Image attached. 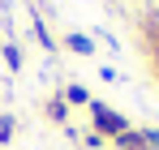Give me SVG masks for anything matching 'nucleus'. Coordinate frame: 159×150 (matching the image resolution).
<instances>
[{
	"mask_svg": "<svg viewBox=\"0 0 159 150\" xmlns=\"http://www.w3.org/2000/svg\"><path fill=\"white\" fill-rule=\"evenodd\" d=\"M90 125H95V133H99L103 142H112V137H120L125 129H133L116 107H107V103H99V99H90Z\"/></svg>",
	"mask_w": 159,
	"mask_h": 150,
	"instance_id": "nucleus-1",
	"label": "nucleus"
},
{
	"mask_svg": "<svg viewBox=\"0 0 159 150\" xmlns=\"http://www.w3.org/2000/svg\"><path fill=\"white\" fill-rule=\"evenodd\" d=\"M60 99L69 103V107H90V90H86V86H78V82H69V86L60 90Z\"/></svg>",
	"mask_w": 159,
	"mask_h": 150,
	"instance_id": "nucleus-4",
	"label": "nucleus"
},
{
	"mask_svg": "<svg viewBox=\"0 0 159 150\" xmlns=\"http://www.w3.org/2000/svg\"><path fill=\"white\" fill-rule=\"evenodd\" d=\"M48 116H52L56 125H69V103L60 99V95H56V99H48Z\"/></svg>",
	"mask_w": 159,
	"mask_h": 150,
	"instance_id": "nucleus-5",
	"label": "nucleus"
},
{
	"mask_svg": "<svg viewBox=\"0 0 159 150\" xmlns=\"http://www.w3.org/2000/svg\"><path fill=\"white\" fill-rule=\"evenodd\" d=\"M13 142V116H0V146Z\"/></svg>",
	"mask_w": 159,
	"mask_h": 150,
	"instance_id": "nucleus-8",
	"label": "nucleus"
},
{
	"mask_svg": "<svg viewBox=\"0 0 159 150\" xmlns=\"http://www.w3.org/2000/svg\"><path fill=\"white\" fill-rule=\"evenodd\" d=\"M116 150H146V129H125L120 137H112Z\"/></svg>",
	"mask_w": 159,
	"mask_h": 150,
	"instance_id": "nucleus-2",
	"label": "nucleus"
},
{
	"mask_svg": "<svg viewBox=\"0 0 159 150\" xmlns=\"http://www.w3.org/2000/svg\"><path fill=\"white\" fill-rule=\"evenodd\" d=\"M0 56H4V64H9L13 73L22 69V47H17V43H0Z\"/></svg>",
	"mask_w": 159,
	"mask_h": 150,
	"instance_id": "nucleus-6",
	"label": "nucleus"
},
{
	"mask_svg": "<svg viewBox=\"0 0 159 150\" xmlns=\"http://www.w3.org/2000/svg\"><path fill=\"white\" fill-rule=\"evenodd\" d=\"M30 26H34V39H39V43H43V47H48V51H56V43H52V34H48V26L39 22V13H30Z\"/></svg>",
	"mask_w": 159,
	"mask_h": 150,
	"instance_id": "nucleus-7",
	"label": "nucleus"
},
{
	"mask_svg": "<svg viewBox=\"0 0 159 150\" xmlns=\"http://www.w3.org/2000/svg\"><path fill=\"white\" fill-rule=\"evenodd\" d=\"M155 77H159V51H155Z\"/></svg>",
	"mask_w": 159,
	"mask_h": 150,
	"instance_id": "nucleus-9",
	"label": "nucleus"
},
{
	"mask_svg": "<svg viewBox=\"0 0 159 150\" xmlns=\"http://www.w3.org/2000/svg\"><path fill=\"white\" fill-rule=\"evenodd\" d=\"M65 47L73 51V56H95V39H90V34H78V30H73V34H65Z\"/></svg>",
	"mask_w": 159,
	"mask_h": 150,
	"instance_id": "nucleus-3",
	"label": "nucleus"
}]
</instances>
